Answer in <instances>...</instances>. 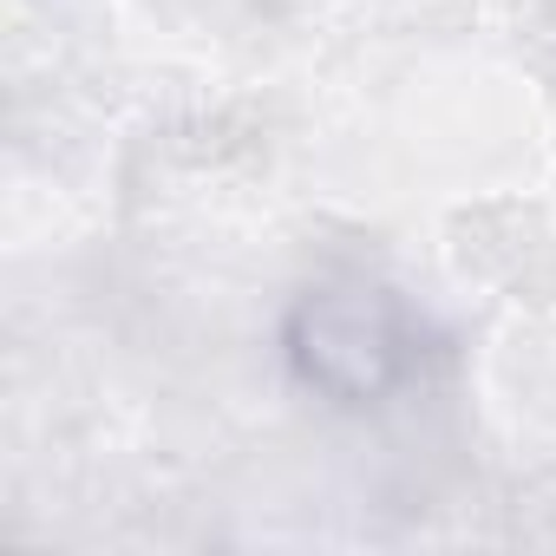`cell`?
<instances>
[{"instance_id":"6da1fadb","label":"cell","mask_w":556,"mask_h":556,"mask_svg":"<svg viewBox=\"0 0 556 556\" xmlns=\"http://www.w3.org/2000/svg\"><path fill=\"white\" fill-rule=\"evenodd\" d=\"M289 380L328 413H387L426 374V328L374 275H315L302 282L275 328Z\"/></svg>"}]
</instances>
